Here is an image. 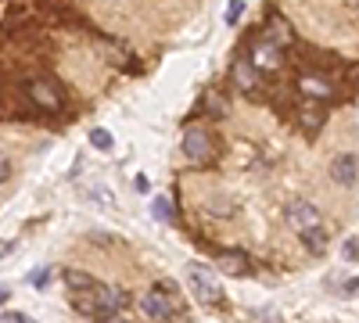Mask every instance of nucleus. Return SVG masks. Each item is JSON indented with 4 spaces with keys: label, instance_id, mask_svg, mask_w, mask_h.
<instances>
[{
    "label": "nucleus",
    "instance_id": "nucleus-1",
    "mask_svg": "<svg viewBox=\"0 0 359 323\" xmlns=\"http://www.w3.org/2000/svg\"><path fill=\"white\" fill-rule=\"evenodd\" d=\"M69 302L79 316H90V319H118L123 312L133 309V295L126 287H104V284H94L90 291H72Z\"/></svg>",
    "mask_w": 359,
    "mask_h": 323
},
{
    "label": "nucleus",
    "instance_id": "nucleus-2",
    "mask_svg": "<svg viewBox=\"0 0 359 323\" xmlns=\"http://www.w3.org/2000/svg\"><path fill=\"white\" fill-rule=\"evenodd\" d=\"M187 280H191V291H194V298L201 305H208V309L223 305V287L216 280V270L201 266V262H191V266H187Z\"/></svg>",
    "mask_w": 359,
    "mask_h": 323
},
{
    "label": "nucleus",
    "instance_id": "nucleus-3",
    "mask_svg": "<svg viewBox=\"0 0 359 323\" xmlns=\"http://www.w3.org/2000/svg\"><path fill=\"white\" fill-rule=\"evenodd\" d=\"M140 312L147 319H176V316H184V302H180V295H169V291H162V287H151L140 298Z\"/></svg>",
    "mask_w": 359,
    "mask_h": 323
},
{
    "label": "nucleus",
    "instance_id": "nucleus-4",
    "mask_svg": "<svg viewBox=\"0 0 359 323\" xmlns=\"http://www.w3.org/2000/svg\"><path fill=\"white\" fill-rule=\"evenodd\" d=\"M184 158L191 162V165H208L216 158V140H212V133L208 130H201V126H191L187 133H184Z\"/></svg>",
    "mask_w": 359,
    "mask_h": 323
},
{
    "label": "nucleus",
    "instance_id": "nucleus-5",
    "mask_svg": "<svg viewBox=\"0 0 359 323\" xmlns=\"http://www.w3.org/2000/svg\"><path fill=\"white\" fill-rule=\"evenodd\" d=\"M252 65L259 72H277L284 65V47H277L273 40H266V36L252 40Z\"/></svg>",
    "mask_w": 359,
    "mask_h": 323
},
{
    "label": "nucleus",
    "instance_id": "nucleus-6",
    "mask_svg": "<svg viewBox=\"0 0 359 323\" xmlns=\"http://www.w3.org/2000/svg\"><path fill=\"white\" fill-rule=\"evenodd\" d=\"M284 219L294 233H302V230H313V226H323L320 212L313 209L309 201H287V209H284Z\"/></svg>",
    "mask_w": 359,
    "mask_h": 323
},
{
    "label": "nucleus",
    "instance_id": "nucleus-7",
    "mask_svg": "<svg viewBox=\"0 0 359 323\" xmlns=\"http://www.w3.org/2000/svg\"><path fill=\"white\" fill-rule=\"evenodd\" d=\"M331 180H334L338 187H355V180H359V158L348 155V151L334 155V158H331Z\"/></svg>",
    "mask_w": 359,
    "mask_h": 323
},
{
    "label": "nucleus",
    "instance_id": "nucleus-8",
    "mask_svg": "<svg viewBox=\"0 0 359 323\" xmlns=\"http://www.w3.org/2000/svg\"><path fill=\"white\" fill-rule=\"evenodd\" d=\"M25 94H29V101H33L36 108H43V111H57V108L65 104V97L57 94L50 83H43V79H33V83L25 86Z\"/></svg>",
    "mask_w": 359,
    "mask_h": 323
},
{
    "label": "nucleus",
    "instance_id": "nucleus-9",
    "mask_svg": "<svg viewBox=\"0 0 359 323\" xmlns=\"http://www.w3.org/2000/svg\"><path fill=\"white\" fill-rule=\"evenodd\" d=\"M216 270L230 277H248L252 273V259L245 252H216Z\"/></svg>",
    "mask_w": 359,
    "mask_h": 323
},
{
    "label": "nucleus",
    "instance_id": "nucleus-10",
    "mask_svg": "<svg viewBox=\"0 0 359 323\" xmlns=\"http://www.w3.org/2000/svg\"><path fill=\"white\" fill-rule=\"evenodd\" d=\"M233 83H237V90H255V65H252V57H248V62H245V57H241V62H233Z\"/></svg>",
    "mask_w": 359,
    "mask_h": 323
},
{
    "label": "nucleus",
    "instance_id": "nucleus-11",
    "mask_svg": "<svg viewBox=\"0 0 359 323\" xmlns=\"http://www.w3.org/2000/svg\"><path fill=\"white\" fill-rule=\"evenodd\" d=\"M298 241H302L313 255H323L327 252V230L323 226H313V230H302L298 233Z\"/></svg>",
    "mask_w": 359,
    "mask_h": 323
},
{
    "label": "nucleus",
    "instance_id": "nucleus-12",
    "mask_svg": "<svg viewBox=\"0 0 359 323\" xmlns=\"http://www.w3.org/2000/svg\"><path fill=\"white\" fill-rule=\"evenodd\" d=\"M266 40H273L277 47H287L294 36H291V25L280 18V15H273V18H269V33H266Z\"/></svg>",
    "mask_w": 359,
    "mask_h": 323
},
{
    "label": "nucleus",
    "instance_id": "nucleus-13",
    "mask_svg": "<svg viewBox=\"0 0 359 323\" xmlns=\"http://www.w3.org/2000/svg\"><path fill=\"white\" fill-rule=\"evenodd\" d=\"M65 284H69V291H90L97 280L90 273H83V270H65Z\"/></svg>",
    "mask_w": 359,
    "mask_h": 323
},
{
    "label": "nucleus",
    "instance_id": "nucleus-14",
    "mask_svg": "<svg viewBox=\"0 0 359 323\" xmlns=\"http://www.w3.org/2000/svg\"><path fill=\"white\" fill-rule=\"evenodd\" d=\"M205 108H208V111H212V115H219V119H223V115H226V97H219L216 90H208L198 111H205Z\"/></svg>",
    "mask_w": 359,
    "mask_h": 323
},
{
    "label": "nucleus",
    "instance_id": "nucleus-15",
    "mask_svg": "<svg viewBox=\"0 0 359 323\" xmlns=\"http://www.w3.org/2000/svg\"><path fill=\"white\" fill-rule=\"evenodd\" d=\"M151 216H155V219H162V223H172V205H169L165 198H155V205H151Z\"/></svg>",
    "mask_w": 359,
    "mask_h": 323
},
{
    "label": "nucleus",
    "instance_id": "nucleus-16",
    "mask_svg": "<svg viewBox=\"0 0 359 323\" xmlns=\"http://www.w3.org/2000/svg\"><path fill=\"white\" fill-rule=\"evenodd\" d=\"M90 144H94L97 151H111V133L108 130H90Z\"/></svg>",
    "mask_w": 359,
    "mask_h": 323
},
{
    "label": "nucleus",
    "instance_id": "nucleus-17",
    "mask_svg": "<svg viewBox=\"0 0 359 323\" xmlns=\"http://www.w3.org/2000/svg\"><path fill=\"white\" fill-rule=\"evenodd\" d=\"M241 11H245V0H230V8H226V25H237V22H241Z\"/></svg>",
    "mask_w": 359,
    "mask_h": 323
},
{
    "label": "nucleus",
    "instance_id": "nucleus-18",
    "mask_svg": "<svg viewBox=\"0 0 359 323\" xmlns=\"http://www.w3.org/2000/svg\"><path fill=\"white\" fill-rule=\"evenodd\" d=\"M11 180V158H8V151L0 148V184H8Z\"/></svg>",
    "mask_w": 359,
    "mask_h": 323
},
{
    "label": "nucleus",
    "instance_id": "nucleus-19",
    "mask_svg": "<svg viewBox=\"0 0 359 323\" xmlns=\"http://www.w3.org/2000/svg\"><path fill=\"white\" fill-rule=\"evenodd\" d=\"M355 255H359V233H355V238H348V241H345V259L352 262Z\"/></svg>",
    "mask_w": 359,
    "mask_h": 323
},
{
    "label": "nucleus",
    "instance_id": "nucleus-20",
    "mask_svg": "<svg viewBox=\"0 0 359 323\" xmlns=\"http://www.w3.org/2000/svg\"><path fill=\"white\" fill-rule=\"evenodd\" d=\"M47 280H50V273H47V270H36V273H33V284H36V287H43Z\"/></svg>",
    "mask_w": 359,
    "mask_h": 323
},
{
    "label": "nucleus",
    "instance_id": "nucleus-21",
    "mask_svg": "<svg viewBox=\"0 0 359 323\" xmlns=\"http://www.w3.org/2000/svg\"><path fill=\"white\" fill-rule=\"evenodd\" d=\"M4 319H8V323H29L25 312H4Z\"/></svg>",
    "mask_w": 359,
    "mask_h": 323
},
{
    "label": "nucleus",
    "instance_id": "nucleus-22",
    "mask_svg": "<svg viewBox=\"0 0 359 323\" xmlns=\"http://www.w3.org/2000/svg\"><path fill=\"white\" fill-rule=\"evenodd\" d=\"M47 4H50V8H65V4H69V0H47Z\"/></svg>",
    "mask_w": 359,
    "mask_h": 323
},
{
    "label": "nucleus",
    "instance_id": "nucleus-23",
    "mask_svg": "<svg viewBox=\"0 0 359 323\" xmlns=\"http://www.w3.org/2000/svg\"><path fill=\"white\" fill-rule=\"evenodd\" d=\"M338 4H345V8H359V0H338Z\"/></svg>",
    "mask_w": 359,
    "mask_h": 323
},
{
    "label": "nucleus",
    "instance_id": "nucleus-24",
    "mask_svg": "<svg viewBox=\"0 0 359 323\" xmlns=\"http://www.w3.org/2000/svg\"><path fill=\"white\" fill-rule=\"evenodd\" d=\"M8 302V287H0V305H4Z\"/></svg>",
    "mask_w": 359,
    "mask_h": 323
}]
</instances>
